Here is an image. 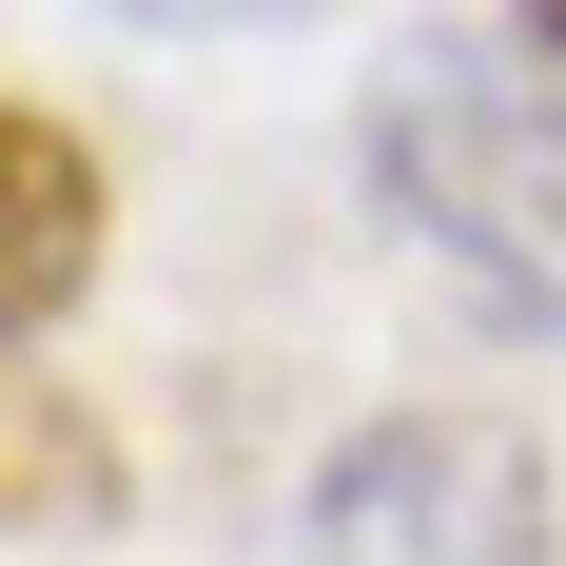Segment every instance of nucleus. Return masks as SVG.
Here are the masks:
<instances>
[{"label":"nucleus","instance_id":"nucleus-1","mask_svg":"<svg viewBox=\"0 0 566 566\" xmlns=\"http://www.w3.org/2000/svg\"><path fill=\"white\" fill-rule=\"evenodd\" d=\"M352 157L469 313L566 352V78H527L509 40H391L352 98Z\"/></svg>","mask_w":566,"mask_h":566},{"label":"nucleus","instance_id":"nucleus-2","mask_svg":"<svg viewBox=\"0 0 566 566\" xmlns=\"http://www.w3.org/2000/svg\"><path fill=\"white\" fill-rule=\"evenodd\" d=\"M547 547H566V509L509 410H371L293 489V566H547Z\"/></svg>","mask_w":566,"mask_h":566},{"label":"nucleus","instance_id":"nucleus-3","mask_svg":"<svg viewBox=\"0 0 566 566\" xmlns=\"http://www.w3.org/2000/svg\"><path fill=\"white\" fill-rule=\"evenodd\" d=\"M78 274H98V157H78L59 117L0 98V352L59 333V313H78Z\"/></svg>","mask_w":566,"mask_h":566},{"label":"nucleus","instance_id":"nucleus-4","mask_svg":"<svg viewBox=\"0 0 566 566\" xmlns=\"http://www.w3.org/2000/svg\"><path fill=\"white\" fill-rule=\"evenodd\" d=\"M98 20H137V40H313L333 0H98Z\"/></svg>","mask_w":566,"mask_h":566},{"label":"nucleus","instance_id":"nucleus-5","mask_svg":"<svg viewBox=\"0 0 566 566\" xmlns=\"http://www.w3.org/2000/svg\"><path fill=\"white\" fill-rule=\"evenodd\" d=\"M527 40H547V59H566V0H527Z\"/></svg>","mask_w":566,"mask_h":566}]
</instances>
